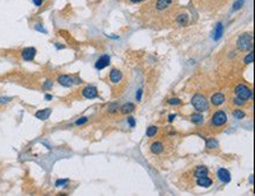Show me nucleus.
<instances>
[{
    "instance_id": "nucleus-1",
    "label": "nucleus",
    "mask_w": 255,
    "mask_h": 196,
    "mask_svg": "<svg viewBox=\"0 0 255 196\" xmlns=\"http://www.w3.org/2000/svg\"><path fill=\"white\" fill-rule=\"evenodd\" d=\"M253 44H254V40H253V35L251 33H243L236 41V45H237V49L240 51H249L253 49Z\"/></svg>"
},
{
    "instance_id": "nucleus-2",
    "label": "nucleus",
    "mask_w": 255,
    "mask_h": 196,
    "mask_svg": "<svg viewBox=\"0 0 255 196\" xmlns=\"http://www.w3.org/2000/svg\"><path fill=\"white\" fill-rule=\"evenodd\" d=\"M191 105L194 106V108L198 111V112H204L209 108V105L205 100V97L203 94H194L193 98H191Z\"/></svg>"
},
{
    "instance_id": "nucleus-3",
    "label": "nucleus",
    "mask_w": 255,
    "mask_h": 196,
    "mask_svg": "<svg viewBox=\"0 0 255 196\" xmlns=\"http://www.w3.org/2000/svg\"><path fill=\"white\" fill-rule=\"evenodd\" d=\"M235 93H236V97H240L241 100H244V101H248V100H251L253 98V92L246 86H244V84L236 86Z\"/></svg>"
},
{
    "instance_id": "nucleus-4",
    "label": "nucleus",
    "mask_w": 255,
    "mask_h": 196,
    "mask_svg": "<svg viewBox=\"0 0 255 196\" xmlns=\"http://www.w3.org/2000/svg\"><path fill=\"white\" fill-rule=\"evenodd\" d=\"M226 121H227V115L223 111L214 112L213 116H212V125L213 126H222L226 124Z\"/></svg>"
},
{
    "instance_id": "nucleus-5",
    "label": "nucleus",
    "mask_w": 255,
    "mask_h": 196,
    "mask_svg": "<svg viewBox=\"0 0 255 196\" xmlns=\"http://www.w3.org/2000/svg\"><path fill=\"white\" fill-rule=\"evenodd\" d=\"M74 78H72L70 75H66V74H61L58 77V83L61 84L63 87H73V84H74Z\"/></svg>"
},
{
    "instance_id": "nucleus-6",
    "label": "nucleus",
    "mask_w": 255,
    "mask_h": 196,
    "mask_svg": "<svg viewBox=\"0 0 255 196\" xmlns=\"http://www.w3.org/2000/svg\"><path fill=\"white\" fill-rule=\"evenodd\" d=\"M82 96L84 98H88V100H92V98H96L98 96L97 88L95 86H88L82 91Z\"/></svg>"
},
{
    "instance_id": "nucleus-7",
    "label": "nucleus",
    "mask_w": 255,
    "mask_h": 196,
    "mask_svg": "<svg viewBox=\"0 0 255 196\" xmlns=\"http://www.w3.org/2000/svg\"><path fill=\"white\" fill-rule=\"evenodd\" d=\"M36 49L35 47H27V49H24L23 51H22V59L23 60H26V61H31V60H33L35 59V56H36Z\"/></svg>"
},
{
    "instance_id": "nucleus-8",
    "label": "nucleus",
    "mask_w": 255,
    "mask_h": 196,
    "mask_svg": "<svg viewBox=\"0 0 255 196\" xmlns=\"http://www.w3.org/2000/svg\"><path fill=\"white\" fill-rule=\"evenodd\" d=\"M109 64H110V56H109V55H102L101 58L95 63V68H96L97 70H102V69H105Z\"/></svg>"
},
{
    "instance_id": "nucleus-9",
    "label": "nucleus",
    "mask_w": 255,
    "mask_h": 196,
    "mask_svg": "<svg viewBox=\"0 0 255 196\" xmlns=\"http://www.w3.org/2000/svg\"><path fill=\"white\" fill-rule=\"evenodd\" d=\"M217 176H218V180L222 181L223 184H229L231 181V173L227 170H224V168H220L217 171Z\"/></svg>"
},
{
    "instance_id": "nucleus-10",
    "label": "nucleus",
    "mask_w": 255,
    "mask_h": 196,
    "mask_svg": "<svg viewBox=\"0 0 255 196\" xmlns=\"http://www.w3.org/2000/svg\"><path fill=\"white\" fill-rule=\"evenodd\" d=\"M109 78H110V80L112 83H119L120 80L123 79V73L120 72V70H117V69H112L110 72V74H109Z\"/></svg>"
},
{
    "instance_id": "nucleus-11",
    "label": "nucleus",
    "mask_w": 255,
    "mask_h": 196,
    "mask_svg": "<svg viewBox=\"0 0 255 196\" xmlns=\"http://www.w3.org/2000/svg\"><path fill=\"white\" fill-rule=\"evenodd\" d=\"M210 102L212 105L214 106H221L223 102H224V96L222 93H214L212 97H210Z\"/></svg>"
},
{
    "instance_id": "nucleus-12",
    "label": "nucleus",
    "mask_w": 255,
    "mask_h": 196,
    "mask_svg": "<svg viewBox=\"0 0 255 196\" xmlns=\"http://www.w3.org/2000/svg\"><path fill=\"white\" fill-rule=\"evenodd\" d=\"M196 184L202 187H209L212 185V180L208 176H202V177H196Z\"/></svg>"
},
{
    "instance_id": "nucleus-13",
    "label": "nucleus",
    "mask_w": 255,
    "mask_h": 196,
    "mask_svg": "<svg viewBox=\"0 0 255 196\" xmlns=\"http://www.w3.org/2000/svg\"><path fill=\"white\" fill-rule=\"evenodd\" d=\"M222 33H223V24L220 22V23H217L216 30H214V32H213V40L214 41H220L221 37H222Z\"/></svg>"
},
{
    "instance_id": "nucleus-14",
    "label": "nucleus",
    "mask_w": 255,
    "mask_h": 196,
    "mask_svg": "<svg viewBox=\"0 0 255 196\" xmlns=\"http://www.w3.org/2000/svg\"><path fill=\"white\" fill-rule=\"evenodd\" d=\"M172 3V0H157L156 2V9L157 10H165L167 9Z\"/></svg>"
},
{
    "instance_id": "nucleus-15",
    "label": "nucleus",
    "mask_w": 255,
    "mask_h": 196,
    "mask_svg": "<svg viewBox=\"0 0 255 196\" xmlns=\"http://www.w3.org/2000/svg\"><path fill=\"white\" fill-rule=\"evenodd\" d=\"M50 115H51V108H46V110L37 111L35 116H36L38 120H46V119H49Z\"/></svg>"
},
{
    "instance_id": "nucleus-16",
    "label": "nucleus",
    "mask_w": 255,
    "mask_h": 196,
    "mask_svg": "<svg viewBox=\"0 0 255 196\" xmlns=\"http://www.w3.org/2000/svg\"><path fill=\"white\" fill-rule=\"evenodd\" d=\"M151 152L154 153V154H161L163 152V144L161 142H154L152 145H151Z\"/></svg>"
},
{
    "instance_id": "nucleus-17",
    "label": "nucleus",
    "mask_w": 255,
    "mask_h": 196,
    "mask_svg": "<svg viewBox=\"0 0 255 196\" xmlns=\"http://www.w3.org/2000/svg\"><path fill=\"white\" fill-rule=\"evenodd\" d=\"M176 23L180 24V26H186L187 23H189V16L185 14V13L179 14V16L176 17Z\"/></svg>"
},
{
    "instance_id": "nucleus-18",
    "label": "nucleus",
    "mask_w": 255,
    "mask_h": 196,
    "mask_svg": "<svg viewBox=\"0 0 255 196\" xmlns=\"http://www.w3.org/2000/svg\"><path fill=\"white\" fill-rule=\"evenodd\" d=\"M190 120H191L193 124H195V125H200V124H203L204 117H203V115L199 112V114H193V115L190 116Z\"/></svg>"
},
{
    "instance_id": "nucleus-19",
    "label": "nucleus",
    "mask_w": 255,
    "mask_h": 196,
    "mask_svg": "<svg viewBox=\"0 0 255 196\" xmlns=\"http://www.w3.org/2000/svg\"><path fill=\"white\" fill-rule=\"evenodd\" d=\"M195 177H202V176H208V168L204 167V166H199L195 172H194Z\"/></svg>"
},
{
    "instance_id": "nucleus-20",
    "label": "nucleus",
    "mask_w": 255,
    "mask_h": 196,
    "mask_svg": "<svg viewBox=\"0 0 255 196\" xmlns=\"http://www.w3.org/2000/svg\"><path fill=\"white\" fill-rule=\"evenodd\" d=\"M134 110H135V106H134L133 103H125L124 106H121V114L126 115V114H130V112H133Z\"/></svg>"
},
{
    "instance_id": "nucleus-21",
    "label": "nucleus",
    "mask_w": 255,
    "mask_h": 196,
    "mask_svg": "<svg viewBox=\"0 0 255 196\" xmlns=\"http://www.w3.org/2000/svg\"><path fill=\"white\" fill-rule=\"evenodd\" d=\"M205 147L207 149H214L218 147V142L216 139H207L205 140Z\"/></svg>"
},
{
    "instance_id": "nucleus-22",
    "label": "nucleus",
    "mask_w": 255,
    "mask_h": 196,
    "mask_svg": "<svg viewBox=\"0 0 255 196\" xmlns=\"http://www.w3.org/2000/svg\"><path fill=\"white\" fill-rule=\"evenodd\" d=\"M158 133V129L156 128V126H149V128L148 129H147V136H148V138H152V136H154L156 134Z\"/></svg>"
},
{
    "instance_id": "nucleus-23",
    "label": "nucleus",
    "mask_w": 255,
    "mask_h": 196,
    "mask_svg": "<svg viewBox=\"0 0 255 196\" xmlns=\"http://www.w3.org/2000/svg\"><path fill=\"white\" fill-rule=\"evenodd\" d=\"M232 115L235 116V119H237V120H241V119H244L245 116H246V114L244 111H241V110H235L234 112H232Z\"/></svg>"
},
{
    "instance_id": "nucleus-24",
    "label": "nucleus",
    "mask_w": 255,
    "mask_h": 196,
    "mask_svg": "<svg viewBox=\"0 0 255 196\" xmlns=\"http://www.w3.org/2000/svg\"><path fill=\"white\" fill-rule=\"evenodd\" d=\"M253 61H254V52H253V51H250V54H248V55L245 56L244 63H245L246 65H249V64H251Z\"/></svg>"
},
{
    "instance_id": "nucleus-25",
    "label": "nucleus",
    "mask_w": 255,
    "mask_h": 196,
    "mask_svg": "<svg viewBox=\"0 0 255 196\" xmlns=\"http://www.w3.org/2000/svg\"><path fill=\"white\" fill-rule=\"evenodd\" d=\"M243 5H244V0H236L232 5V10H238L240 8H243Z\"/></svg>"
},
{
    "instance_id": "nucleus-26",
    "label": "nucleus",
    "mask_w": 255,
    "mask_h": 196,
    "mask_svg": "<svg viewBox=\"0 0 255 196\" xmlns=\"http://www.w3.org/2000/svg\"><path fill=\"white\" fill-rule=\"evenodd\" d=\"M35 30H36V31H40V32H42V33H47V31H46L45 28L42 27V24H41V23H36V26H35Z\"/></svg>"
},
{
    "instance_id": "nucleus-27",
    "label": "nucleus",
    "mask_w": 255,
    "mask_h": 196,
    "mask_svg": "<svg viewBox=\"0 0 255 196\" xmlns=\"http://www.w3.org/2000/svg\"><path fill=\"white\" fill-rule=\"evenodd\" d=\"M69 184V180H58L55 182V186L59 187V186H63V185H68Z\"/></svg>"
},
{
    "instance_id": "nucleus-28",
    "label": "nucleus",
    "mask_w": 255,
    "mask_h": 196,
    "mask_svg": "<svg viewBox=\"0 0 255 196\" xmlns=\"http://www.w3.org/2000/svg\"><path fill=\"white\" fill-rule=\"evenodd\" d=\"M12 101V97H3V96H0V105H5L8 102Z\"/></svg>"
},
{
    "instance_id": "nucleus-29",
    "label": "nucleus",
    "mask_w": 255,
    "mask_h": 196,
    "mask_svg": "<svg viewBox=\"0 0 255 196\" xmlns=\"http://www.w3.org/2000/svg\"><path fill=\"white\" fill-rule=\"evenodd\" d=\"M168 105L179 106V105H181V101H180V100H177V98H171V100H168Z\"/></svg>"
},
{
    "instance_id": "nucleus-30",
    "label": "nucleus",
    "mask_w": 255,
    "mask_h": 196,
    "mask_svg": "<svg viewBox=\"0 0 255 196\" xmlns=\"http://www.w3.org/2000/svg\"><path fill=\"white\" fill-rule=\"evenodd\" d=\"M88 121V119L84 116V117H80V119H78L77 121H75V125L77 126H80V125H83V124H86Z\"/></svg>"
},
{
    "instance_id": "nucleus-31",
    "label": "nucleus",
    "mask_w": 255,
    "mask_h": 196,
    "mask_svg": "<svg viewBox=\"0 0 255 196\" xmlns=\"http://www.w3.org/2000/svg\"><path fill=\"white\" fill-rule=\"evenodd\" d=\"M234 103H235L236 106H243V105L245 103V101H244V100H241L240 97H236L235 100H234Z\"/></svg>"
},
{
    "instance_id": "nucleus-32",
    "label": "nucleus",
    "mask_w": 255,
    "mask_h": 196,
    "mask_svg": "<svg viewBox=\"0 0 255 196\" xmlns=\"http://www.w3.org/2000/svg\"><path fill=\"white\" fill-rule=\"evenodd\" d=\"M44 88H45V89H51V88H52V82H51V80H46V82L44 83Z\"/></svg>"
},
{
    "instance_id": "nucleus-33",
    "label": "nucleus",
    "mask_w": 255,
    "mask_h": 196,
    "mask_svg": "<svg viewBox=\"0 0 255 196\" xmlns=\"http://www.w3.org/2000/svg\"><path fill=\"white\" fill-rule=\"evenodd\" d=\"M128 122H129L130 128H134V126H135V120H134V117H131V116L128 117Z\"/></svg>"
},
{
    "instance_id": "nucleus-34",
    "label": "nucleus",
    "mask_w": 255,
    "mask_h": 196,
    "mask_svg": "<svg viewBox=\"0 0 255 196\" xmlns=\"http://www.w3.org/2000/svg\"><path fill=\"white\" fill-rule=\"evenodd\" d=\"M117 110V103H112V105H110V107H109V112H115Z\"/></svg>"
},
{
    "instance_id": "nucleus-35",
    "label": "nucleus",
    "mask_w": 255,
    "mask_h": 196,
    "mask_svg": "<svg viewBox=\"0 0 255 196\" xmlns=\"http://www.w3.org/2000/svg\"><path fill=\"white\" fill-rule=\"evenodd\" d=\"M142 93H143V89L139 88L138 92H137V101H140V100H142Z\"/></svg>"
},
{
    "instance_id": "nucleus-36",
    "label": "nucleus",
    "mask_w": 255,
    "mask_h": 196,
    "mask_svg": "<svg viewBox=\"0 0 255 196\" xmlns=\"http://www.w3.org/2000/svg\"><path fill=\"white\" fill-rule=\"evenodd\" d=\"M32 2H33V4H35L36 7H41V5H42V2H44V0H32Z\"/></svg>"
},
{
    "instance_id": "nucleus-37",
    "label": "nucleus",
    "mask_w": 255,
    "mask_h": 196,
    "mask_svg": "<svg viewBox=\"0 0 255 196\" xmlns=\"http://www.w3.org/2000/svg\"><path fill=\"white\" fill-rule=\"evenodd\" d=\"M175 117H176V115H175V114H173V115H170V116L167 117L168 122H172V121H173V119H175Z\"/></svg>"
},
{
    "instance_id": "nucleus-38",
    "label": "nucleus",
    "mask_w": 255,
    "mask_h": 196,
    "mask_svg": "<svg viewBox=\"0 0 255 196\" xmlns=\"http://www.w3.org/2000/svg\"><path fill=\"white\" fill-rule=\"evenodd\" d=\"M45 100L51 101V100H52V96H51V94H46V96H45Z\"/></svg>"
},
{
    "instance_id": "nucleus-39",
    "label": "nucleus",
    "mask_w": 255,
    "mask_h": 196,
    "mask_svg": "<svg viewBox=\"0 0 255 196\" xmlns=\"http://www.w3.org/2000/svg\"><path fill=\"white\" fill-rule=\"evenodd\" d=\"M55 47H56V49H64V46H61L60 44H56V45H55Z\"/></svg>"
},
{
    "instance_id": "nucleus-40",
    "label": "nucleus",
    "mask_w": 255,
    "mask_h": 196,
    "mask_svg": "<svg viewBox=\"0 0 255 196\" xmlns=\"http://www.w3.org/2000/svg\"><path fill=\"white\" fill-rule=\"evenodd\" d=\"M131 3H139V2H143V0H129Z\"/></svg>"
},
{
    "instance_id": "nucleus-41",
    "label": "nucleus",
    "mask_w": 255,
    "mask_h": 196,
    "mask_svg": "<svg viewBox=\"0 0 255 196\" xmlns=\"http://www.w3.org/2000/svg\"><path fill=\"white\" fill-rule=\"evenodd\" d=\"M249 182H250V184H251V185L254 184V180H253V176H250V178H249Z\"/></svg>"
}]
</instances>
